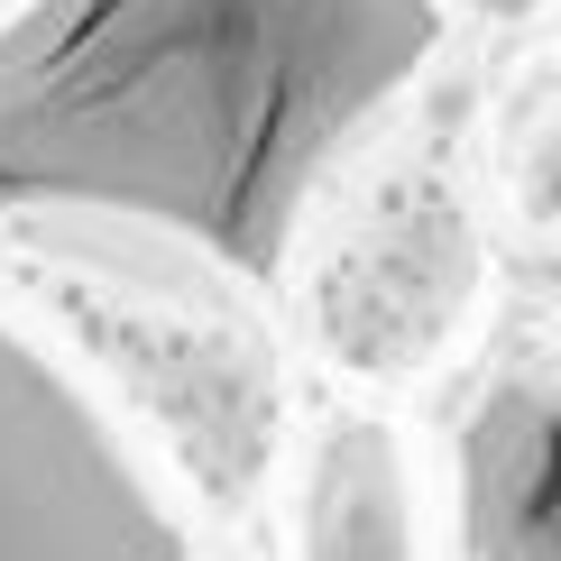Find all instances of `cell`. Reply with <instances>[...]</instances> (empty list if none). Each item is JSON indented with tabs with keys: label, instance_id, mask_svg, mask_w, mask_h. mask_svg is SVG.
<instances>
[{
	"label": "cell",
	"instance_id": "6da1fadb",
	"mask_svg": "<svg viewBox=\"0 0 561 561\" xmlns=\"http://www.w3.org/2000/svg\"><path fill=\"white\" fill-rule=\"evenodd\" d=\"M442 46V0H0V213L129 221L276 295Z\"/></svg>",
	"mask_w": 561,
	"mask_h": 561
},
{
	"label": "cell",
	"instance_id": "7a4b0ae2",
	"mask_svg": "<svg viewBox=\"0 0 561 561\" xmlns=\"http://www.w3.org/2000/svg\"><path fill=\"white\" fill-rule=\"evenodd\" d=\"M0 304L121 424L184 525H249L304 414L276 295L92 213H0Z\"/></svg>",
	"mask_w": 561,
	"mask_h": 561
},
{
	"label": "cell",
	"instance_id": "3957f363",
	"mask_svg": "<svg viewBox=\"0 0 561 561\" xmlns=\"http://www.w3.org/2000/svg\"><path fill=\"white\" fill-rule=\"evenodd\" d=\"M479 111V75H451L414 121H387V138H368L304 213L276 267V322L322 396L405 405L479 350L497 313Z\"/></svg>",
	"mask_w": 561,
	"mask_h": 561
},
{
	"label": "cell",
	"instance_id": "277c9868",
	"mask_svg": "<svg viewBox=\"0 0 561 561\" xmlns=\"http://www.w3.org/2000/svg\"><path fill=\"white\" fill-rule=\"evenodd\" d=\"M194 525L65 359L0 304V561H184Z\"/></svg>",
	"mask_w": 561,
	"mask_h": 561
},
{
	"label": "cell",
	"instance_id": "5b68a950",
	"mask_svg": "<svg viewBox=\"0 0 561 561\" xmlns=\"http://www.w3.org/2000/svg\"><path fill=\"white\" fill-rule=\"evenodd\" d=\"M259 525L276 561H451L442 451L405 405L304 396Z\"/></svg>",
	"mask_w": 561,
	"mask_h": 561
},
{
	"label": "cell",
	"instance_id": "8992f818",
	"mask_svg": "<svg viewBox=\"0 0 561 561\" xmlns=\"http://www.w3.org/2000/svg\"><path fill=\"white\" fill-rule=\"evenodd\" d=\"M433 451L451 561H561V332L497 350Z\"/></svg>",
	"mask_w": 561,
	"mask_h": 561
},
{
	"label": "cell",
	"instance_id": "52a82bcc",
	"mask_svg": "<svg viewBox=\"0 0 561 561\" xmlns=\"http://www.w3.org/2000/svg\"><path fill=\"white\" fill-rule=\"evenodd\" d=\"M479 175L497 184L516 230L561 240V65H525L497 111H479Z\"/></svg>",
	"mask_w": 561,
	"mask_h": 561
},
{
	"label": "cell",
	"instance_id": "ba28073f",
	"mask_svg": "<svg viewBox=\"0 0 561 561\" xmlns=\"http://www.w3.org/2000/svg\"><path fill=\"white\" fill-rule=\"evenodd\" d=\"M561 0H442V19H460V28H488V37H516L534 19H552Z\"/></svg>",
	"mask_w": 561,
	"mask_h": 561
},
{
	"label": "cell",
	"instance_id": "9c48e42d",
	"mask_svg": "<svg viewBox=\"0 0 561 561\" xmlns=\"http://www.w3.org/2000/svg\"><path fill=\"white\" fill-rule=\"evenodd\" d=\"M184 561H276V552H267V525L249 516V525H203L184 543Z\"/></svg>",
	"mask_w": 561,
	"mask_h": 561
}]
</instances>
